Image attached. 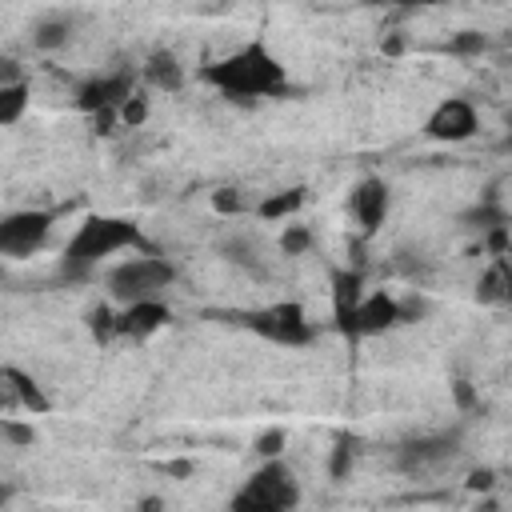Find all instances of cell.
Returning <instances> with one entry per match:
<instances>
[{
    "label": "cell",
    "instance_id": "31",
    "mask_svg": "<svg viewBox=\"0 0 512 512\" xmlns=\"http://www.w3.org/2000/svg\"><path fill=\"white\" fill-rule=\"evenodd\" d=\"M8 404H12V396H8V388H4V384H0V412H4V408H8Z\"/></svg>",
    "mask_w": 512,
    "mask_h": 512
},
{
    "label": "cell",
    "instance_id": "13",
    "mask_svg": "<svg viewBox=\"0 0 512 512\" xmlns=\"http://www.w3.org/2000/svg\"><path fill=\"white\" fill-rule=\"evenodd\" d=\"M360 296H364V272L360 268L332 272V320H336L344 340H352V316H356Z\"/></svg>",
    "mask_w": 512,
    "mask_h": 512
},
{
    "label": "cell",
    "instance_id": "2",
    "mask_svg": "<svg viewBox=\"0 0 512 512\" xmlns=\"http://www.w3.org/2000/svg\"><path fill=\"white\" fill-rule=\"evenodd\" d=\"M216 92L232 96V100H268L280 96L288 88V72L284 64L264 48V44H244L236 52H228L224 60L204 64L200 72Z\"/></svg>",
    "mask_w": 512,
    "mask_h": 512
},
{
    "label": "cell",
    "instance_id": "10",
    "mask_svg": "<svg viewBox=\"0 0 512 512\" xmlns=\"http://www.w3.org/2000/svg\"><path fill=\"white\" fill-rule=\"evenodd\" d=\"M388 208H392V188H388V180H380V176H364V180L348 192V212H352V220H356V228H360L364 236L380 232V224L388 220Z\"/></svg>",
    "mask_w": 512,
    "mask_h": 512
},
{
    "label": "cell",
    "instance_id": "4",
    "mask_svg": "<svg viewBox=\"0 0 512 512\" xmlns=\"http://www.w3.org/2000/svg\"><path fill=\"white\" fill-rule=\"evenodd\" d=\"M172 284H176V264L160 252H140V256H128L116 268H108V296L116 304L164 296V288H172Z\"/></svg>",
    "mask_w": 512,
    "mask_h": 512
},
{
    "label": "cell",
    "instance_id": "16",
    "mask_svg": "<svg viewBox=\"0 0 512 512\" xmlns=\"http://www.w3.org/2000/svg\"><path fill=\"white\" fill-rule=\"evenodd\" d=\"M68 40H72V16H64V12L40 16V20L32 24V48H40V52H56V48H64Z\"/></svg>",
    "mask_w": 512,
    "mask_h": 512
},
{
    "label": "cell",
    "instance_id": "12",
    "mask_svg": "<svg viewBox=\"0 0 512 512\" xmlns=\"http://www.w3.org/2000/svg\"><path fill=\"white\" fill-rule=\"evenodd\" d=\"M168 320H172V308H168L160 296H152V300H128V304H120V312H116V336L148 340V336H156Z\"/></svg>",
    "mask_w": 512,
    "mask_h": 512
},
{
    "label": "cell",
    "instance_id": "15",
    "mask_svg": "<svg viewBox=\"0 0 512 512\" xmlns=\"http://www.w3.org/2000/svg\"><path fill=\"white\" fill-rule=\"evenodd\" d=\"M144 84H148V88H160V92H180V88H184V64L176 60V52L156 48V52L144 60Z\"/></svg>",
    "mask_w": 512,
    "mask_h": 512
},
{
    "label": "cell",
    "instance_id": "23",
    "mask_svg": "<svg viewBox=\"0 0 512 512\" xmlns=\"http://www.w3.org/2000/svg\"><path fill=\"white\" fill-rule=\"evenodd\" d=\"M448 52H456V56H480V52H484V36L472 32V28H464L460 36L448 40Z\"/></svg>",
    "mask_w": 512,
    "mask_h": 512
},
{
    "label": "cell",
    "instance_id": "14",
    "mask_svg": "<svg viewBox=\"0 0 512 512\" xmlns=\"http://www.w3.org/2000/svg\"><path fill=\"white\" fill-rule=\"evenodd\" d=\"M0 384L8 388V396H12V404H20L24 412H32V416H44L48 408H52V400L44 396V388L36 384V376H28L24 368H12V364H0Z\"/></svg>",
    "mask_w": 512,
    "mask_h": 512
},
{
    "label": "cell",
    "instance_id": "19",
    "mask_svg": "<svg viewBox=\"0 0 512 512\" xmlns=\"http://www.w3.org/2000/svg\"><path fill=\"white\" fill-rule=\"evenodd\" d=\"M508 296V264H504V256H496V264L484 272V280H480V300H504Z\"/></svg>",
    "mask_w": 512,
    "mask_h": 512
},
{
    "label": "cell",
    "instance_id": "3",
    "mask_svg": "<svg viewBox=\"0 0 512 512\" xmlns=\"http://www.w3.org/2000/svg\"><path fill=\"white\" fill-rule=\"evenodd\" d=\"M296 504H300V480H296V472H292L280 456L264 460V464L236 488V496L228 500L232 512H288V508H296Z\"/></svg>",
    "mask_w": 512,
    "mask_h": 512
},
{
    "label": "cell",
    "instance_id": "21",
    "mask_svg": "<svg viewBox=\"0 0 512 512\" xmlns=\"http://www.w3.org/2000/svg\"><path fill=\"white\" fill-rule=\"evenodd\" d=\"M312 248V232L304 228V224H288L284 232H280V252L284 256H304Z\"/></svg>",
    "mask_w": 512,
    "mask_h": 512
},
{
    "label": "cell",
    "instance_id": "5",
    "mask_svg": "<svg viewBox=\"0 0 512 512\" xmlns=\"http://www.w3.org/2000/svg\"><path fill=\"white\" fill-rule=\"evenodd\" d=\"M244 324H248L256 336H264V340H272V344H284V348H300V344H308L312 332H316L312 320H308V312H304L300 304H288V300L248 312Z\"/></svg>",
    "mask_w": 512,
    "mask_h": 512
},
{
    "label": "cell",
    "instance_id": "17",
    "mask_svg": "<svg viewBox=\"0 0 512 512\" xmlns=\"http://www.w3.org/2000/svg\"><path fill=\"white\" fill-rule=\"evenodd\" d=\"M300 208H304V188H280L256 204V216L276 224V220H292Z\"/></svg>",
    "mask_w": 512,
    "mask_h": 512
},
{
    "label": "cell",
    "instance_id": "32",
    "mask_svg": "<svg viewBox=\"0 0 512 512\" xmlns=\"http://www.w3.org/2000/svg\"><path fill=\"white\" fill-rule=\"evenodd\" d=\"M8 496H12V492H8V488H0V504H8Z\"/></svg>",
    "mask_w": 512,
    "mask_h": 512
},
{
    "label": "cell",
    "instance_id": "29",
    "mask_svg": "<svg viewBox=\"0 0 512 512\" xmlns=\"http://www.w3.org/2000/svg\"><path fill=\"white\" fill-rule=\"evenodd\" d=\"M456 400H460V404H472V388H468V380H456Z\"/></svg>",
    "mask_w": 512,
    "mask_h": 512
},
{
    "label": "cell",
    "instance_id": "11",
    "mask_svg": "<svg viewBox=\"0 0 512 512\" xmlns=\"http://www.w3.org/2000/svg\"><path fill=\"white\" fill-rule=\"evenodd\" d=\"M400 320V300L384 288L376 292H364L360 304H356V316H352V340H364V336H384L392 332Z\"/></svg>",
    "mask_w": 512,
    "mask_h": 512
},
{
    "label": "cell",
    "instance_id": "1",
    "mask_svg": "<svg viewBox=\"0 0 512 512\" xmlns=\"http://www.w3.org/2000/svg\"><path fill=\"white\" fill-rule=\"evenodd\" d=\"M148 240L136 220L128 216H88L64 244L60 252V272L64 280H88L108 256L116 252H144Z\"/></svg>",
    "mask_w": 512,
    "mask_h": 512
},
{
    "label": "cell",
    "instance_id": "24",
    "mask_svg": "<svg viewBox=\"0 0 512 512\" xmlns=\"http://www.w3.org/2000/svg\"><path fill=\"white\" fill-rule=\"evenodd\" d=\"M88 324H92V332H96L100 340L116 336V312H108V308H96V312H88Z\"/></svg>",
    "mask_w": 512,
    "mask_h": 512
},
{
    "label": "cell",
    "instance_id": "9",
    "mask_svg": "<svg viewBox=\"0 0 512 512\" xmlns=\"http://www.w3.org/2000/svg\"><path fill=\"white\" fill-rule=\"evenodd\" d=\"M460 456V436L456 432H436V436H416L396 452V468L408 476L436 472Z\"/></svg>",
    "mask_w": 512,
    "mask_h": 512
},
{
    "label": "cell",
    "instance_id": "8",
    "mask_svg": "<svg viewBox=\"0 0 512 512\" xmlns=\"http://www.w3.org/2000/svg\"><path fill=\"white\" fill-rule=\"evenodd\" d=\"M476 128H480L476 104L464 100V96L440 100V104L428 112V120H424V136L436 140V144H464V140L476 136Z\"/></svg>",
    "mask_w": 512,
    "mask_h": 512
},
{
    "label": "cell",
    "instance_id": "33",
    "mask_svg": "<svg viewBox=\"0 0 512 512\" xmlns=\"http://www.w3.org/2000/svg\"><path fill=\"white\" fill-rule=\"evenodd\" d=\"M0 284H4V264H0Z\"/></svg>",
    "mask_w": 512,
    "mask_h": 512
},
{
    "label": "cell",
    "instance_id": "6",
    "mask_svg": "<svg viewBox=\"0 0 512 512\" xmlns=\"http://www.w3.org/2000/svg\"><path fill=\"white\" fill-rule=\"evenodd\" d=\"M52 236V212L44 208H20L0 216V260H24L32 252H40Z\"/></svg>",
    "mask_w": 512,
    "mask_h": 512
},
{
    "label": "cell",
    "instance_id": "25",
    "mask_svg": "<svg viewBox=\"0 0 512 512\" xmlns=\"http://www.w3.org/2000/svg\"><path fill=\"white\" fill-rule=\"evenodd\" d=\"M348 468H352V440L340 436V444L332 448V476L340 480V476H348Z\"/></svg>",
    "mask_w": 512,
    "mask_h": 512
},
{
    "label": "cell",
    "instance_id": "26",
    "mask_svg": "<svg viewBox=\"0 0 512 512\" xmlns=\"http://www.w3.org/2000/svg\"><path fill=\"white\" fill-rule=\"evenodd\" d=\"M0 436L24 448V444H32V440H36V428H32V424H12V420H0Z\"/></svg>",
    "mask_w": 512,
    "mask_h": 512
},
{
    "label": "cell",
    "instance_id": "18",
    "mask_svg": "<svg viewBox=\"0 0 512 512\" xmlns=\"http://www.w3.org/2000/svg\"><path fill=\"white\" fill-rule=\"evenodd\" d=\"M28 112V84L24 80H0V128L20 124Z\"/></svg>",
    "mask_w": 512,
    "mask_h": 512
},
{
    "label": "cell",
    "instance_id": "28",
    "mask_svg": "<svg viewBox=\"0 0 512 512\" xmlns=\"http://www.w3.org/2000/svg\"><path fill=\"white\" fill-rule=\"evenodd\" d=\"M492 480H496V476H492V468H476V472L468 476V488H472V492H488V488H492Z\"/></svg>",
    "mask_w": 512,
    "mask_h": 512
},
{
    "label": "cell",
    "instance_id": "7",
    "mask_svg": "<svg viewBox=\"0 0 512 512\" xmlns=\"http://www.w3.org/2000/svg\"><path fill=\"white\" fill-rule=\"evenodd\" d=\"M136 88L132 72H100V76H88L76 84L72 92V104L84 112V116H116V108L124 104V96Z\"/></svg>",
    "mask_w": 512,
    "mask_h": 512
},
{
    "label": "cell",
    "instance_id": "20",
    "mask_svg": "<svg viewBox=\"0 0 512 512\" xmlns=\"http://www.w3.org/2000/svg\"><path fill=\"white\" fill-rule=\"evenodd\" d=\"M116 120H120L124 128H136V124H144V120H148V96H144L140 88H132V92L124 96V104L116 108Z\"/></svg>",
    "mask_w": 512,
    "mask_h": 512
},
{
    "label": "cell",
    "instance_id": "22",
    "mask_svg": "<svg viewBox=\"0 0 512 512\" xmlns=\"http://www.w3.org/2000/svg\"><path fill=\"white\" fill-rule=\"evenodd\" d=\"M284 448H288V432H284V428H268V432L256 436V456H260V460H272V456H280Z\"/></svg>",
    "mask_w": 512,
    "mask_h": 512
},
{
    "label": "cell",
    "instance_id": "27",
    "mask_svg": "<svg viewBox=\"0 0 512 512\" xmlns=\"http://www.w3.org/2000/svg\"><path fill=\"white\" fill-rule=\"evenodd\" d=\"M212 208H216V212H240L244 204H240V196H236V188H220V192L212 196Z\"/></svg>",
    "mask_w": 512,
    "mask_h": 512
},
{
    "label": "cell",
    "instance_id": "30",
    "mask_svg": "<svg viewBox=\"0 0 512 512\" xmlns=\"http://www.w3.org/2000/svg\"><path fill=\"white\" fill-rule=\"evenodd\" d=\"M388 4H400V8H428V4H444V0H388Z\"/></svg>",
    "mask_w": 512,
    "mask_h": 512
}]
</instances>
